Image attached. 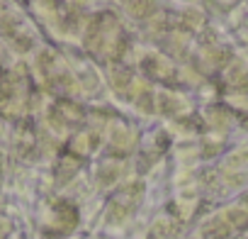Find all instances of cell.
<instances>
[{"label": "cell", "mask_w": 248, "mask_h": 239, "mask_svg": "<svg viewBox=\"0 0 248 239\" xmlns=\"http://www.w3.org/2000/svg\"><path fill=\"white\" fill-rule=\"evenodd\" d=\"M132 13L137 15V17H146V15H151L154 10H156V5H154V0H134L132 3Z\"/></svg>", "instance_id": "6da1fadb"}]
</instances>
